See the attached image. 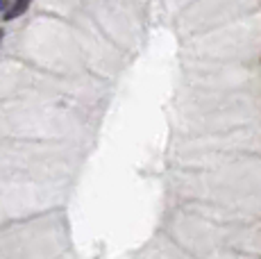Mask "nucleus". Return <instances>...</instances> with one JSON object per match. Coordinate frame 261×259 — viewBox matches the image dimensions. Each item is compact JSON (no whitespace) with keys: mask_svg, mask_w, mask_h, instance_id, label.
<instances>
[{"mask_svg":"<svg viewBox=\"0 0 261 259\" xmlns=\"http://www.w3.org/2000/svg\"><path fill=\"white\" fill-rule=\"evenodd\" d=\"M3 39H5V30L0 28V46H3Z\"/></svg>","mask_w":261,"mask_h":259,"instance_id":"obj_3","label":"nucleus"},{"mask_svg":"<svg viewBox=\"0 0 261 259\" xmlns=\"http://www.w3.org/2000/svg\"><path fill=\"white\" fill-rule=\"evenodd\" d=\"M32 3H34V0H14V3L9 5L7 12L3 14V21H16L18 16H23V14L28 12Z\"/></svg>","mask_w":261,"mask_h":259,"instance_id":"obj_1","label":"nucleus"},{"mask_svg":"<svg viewBox=\"0 0 261 259\" xmlns=\"http://www.w3.org/2000/svg\"><path fill=\"white\" fill-rule=\"evenodd\" d=\"M9 9V0H0V14H5Z\"/></svg>","mask_w":261,"mask_h":259,"instance_id":"obj_2","label":"nucleus"}]
</instances>
